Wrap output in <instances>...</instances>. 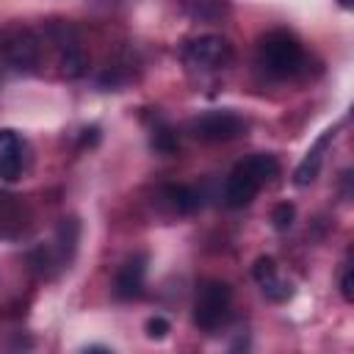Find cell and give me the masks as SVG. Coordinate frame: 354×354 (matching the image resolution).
<instances>
[{"mask_svg":"<svg viewBox=\"0 0 354 354\" xmlns=\"http://www.w3.org/2000/svg\"><path fill=\"white\" fill-rule=\"evenodd\" d=\"M279 171V163L274 155H266V152H257V155H249L246 160L235 163V169L230 171L227 183H224V202L230 207H246L266 183H271Z\"/></svg>","mask_w":354,"mask_h":354,"instance_id":"cell-1","label":"cell"},{"mask_svg":"<svg viewBox=\"0 0 354 354\" xmlns=\"http://www.w3.org/2000/svg\"><path fill=\"white\" fill-rule=\"evenodd\" d=\"M257 64L271 77H293L304 64V50L290 33L271 30L257 44Z\"/></svg>","mask_w":354,"mask_h":354,"instance_id":"cell-2","label":"cell"},{"mask_svg":"<svg viewBox=\"0 0 354 354\" xmlns=\"http://www.w3.org/2000/svg\"><path fill=\"white\" fill-rule=\"evenodd\" d=\"M230 304H232V290L227 282L218 279L205 282L194 301V324L205 332L218 329L230 315Z\"/></svg>","mask_w":354,"mask_h":354,"instance_id":"cell-3","label":"cell"},{"mask_svg":"<svg viewBox=\"0 0 354 354\" xmlns=\"http://www.w3.org/2000/svg\"><path fill=\"white\" fill-rule=\"evenodd\" d=\"M230 58H232L230 41L221 39V36H199V39H191V41L183 47V61H185V66L199 69V72L221 69V66L230 64Z\"/></svg>","mask_w":354,"mask_h":354,"instance_id":"cell-4","label":"cell"},{"mask_svg":"<svg viewBox=\"0 0 354 354\" xmlns=\"http://www.w3.org/2000/svg\"><path fill=\"white\" fill-rule=\"evenodd\" d=\"M246 130L243 119L232 111H207L196 119H191V133L199 141L207 144H221V141H232Z\"/></svg>","mask_w":354,"mask_h":354,"instance_id":"cell-5","label":"cell"},{"mask_svg":"<svg viewBox=\"0 0 354 354\" xmlns=\"http://www.w3.org/2000/svg\"><path fill=\"white\" fill-rule=\"evenodd\" d=\"M0 47H3V55L17 66V69H33L39 64V39L30 28H11L3 33L0 39Z\"/></svg>","mask_w":354,"mask_h":354,"instance_id":"cell-6","label":"cell"},{"mask_svg":"<svg viewBox=\"0 0 354 354\" xmlns=\"http://www.w3.org/2000/svg\"><path fill=\"white\" fill-rule=\"evenodd\" d=\"M252 277L254 282L263 288V293L271 299V301H285L290 299V285L285 279H279L277 274V263L271 257H257L254 268H252Z\"/></svg>","mask_w":354,"mask_h":354,"instance_id":"cell-7","label":"cell"},{"mask_svg":"<svg viewBox=\"0 0 354 354\" xmlns=\"http://www.w3.org/2000/svg\"><path fill=\"white\" fill-rule=\"evenodd\" d=\"M22 174V141L14 130H0V180L14 183Z\"/></svg>","mask_w":354,"mask_h":354,"instance_id":"cell-8","label":"cell"},{"mask_svg":"<svg viewBox=\"0 0 354 354\" xmlns=\"http://www.w3.org/2000/svg\"><path fill=\"white\" fill-rule=\"evenodd\" d=\"M144 274H147V257H144V254L127 260V263L119 268V274H116V296H119V299H133V296H138L141 288H144Z\"/></svg>","mask_w":354,"mask_h":354,"instance_id":"cell-9","label":"cell"},{"mask_svg":"<svg viewBox=\"0 0 354 354\" xmlns=\"http://www.w3.org/2000/svg\"><path fill=\"white\" fill-rule=\"evenodd\" d=\"M332 130H326L318 141H315V147L307 152V158L301 160V166L296 169V185H310L313 180H315V174H318V169H321V160H324V149H326V144L332 141Z\"/></svg>","mask_w":354,"mask_h":354,"instance_id":"cell-10","label":"cell"},{"mask_svg":"<svg viewBox=\"0 0 354 354\" xmlns=\"http://www.w3.org/2000/svg\"><path fill=\"white\" fill-rule=\"evenodd\" d=\"M180 6L199 22H218L227 14V0H180Z\"/></svg>","mask_w":354,"mask_h":354,"instance_id":"cell-11","label":"cell"},{"mask_svg":"<svg viewBox=\"0 0 354 354\" xmlns=\"http://www.w3.org/2000/svg\"><path fill=\"white\" fill-rule=\"evenodd\" d=\"M166 199L180 210V213H191L199 207V196L194 188L188 185H166Z\"/></svg>","mask_w":354,"mask_h":354,"instance_id":"cell-12","label":"cell"},{"mask_svg":"<svg viewBox=\"0 0 354 354\" xmlns=\"http://www.w3.org/2000/svg\"><path fill=\"white\" fill-rule=\"evenodd\" d=\"M152 149H158V152H163V155H171V152H177V136H174V130L169 127V124H158V127H152Z\"/></svg>","mask_w":354,"mask_h":354,"instance_id":"cell-13","label":"cell"},{"mask_svg":"<svg viewBox=\"0 0 354 354\" xmlns=\"http://www.w3.org/2000/svg\"><path fill=\"white\" fill-rule=\"evenodd\" d=\"M293 216H296V210H293V205H288V202H282V205H277V207L271 210V221H274L277 230H288V227L293 224Z\"/></svg>","mask_w":354,"mask_h":354,"instance_id":"cell-14","label":"cell"},{"mask_svg":"<svg viewBox=\"0 0 354 354\" xmlns=\"http://www.w3.org/2000/svg\"><path fill=\"white\" fill-rule=\"evenodd\" d=\"M166 332H169V321H166V318L155 315V318H149V321H147V335H149L152 340L166 337Z\"/></svg>","mask_w":354,"mask_h":354,"instance_id":"cell-15","label":"cell"},{"mask_svg":"<svg viewBox=\"0 0 354 354\" xmlns=\"http://www.w3.org/2000/svg\"><path fill=\"white\" fill-rule=\"evenodd\" d=\"M340 293H343L346 301L354 299V271H351V266L343 268V277H340Z\"/></svg>","mask_w":354,"mask_h":354,"instance_id":"cell-16","label":"cell"},{"mask_svg":"<svg viewBox=\"0 0 354 354\" xmlns=\"http://www.w3.org/2000/svg\"><path fill=\"white\" fill-rule=\"evenodd\" d=\"M337 3H340V6H343V8H348V6H351V3H354V0H337Z\"/></svg>","mask_w":354,"mask_h":354,"instance_id":"cell-17","label":"cell"}]
</instances>
